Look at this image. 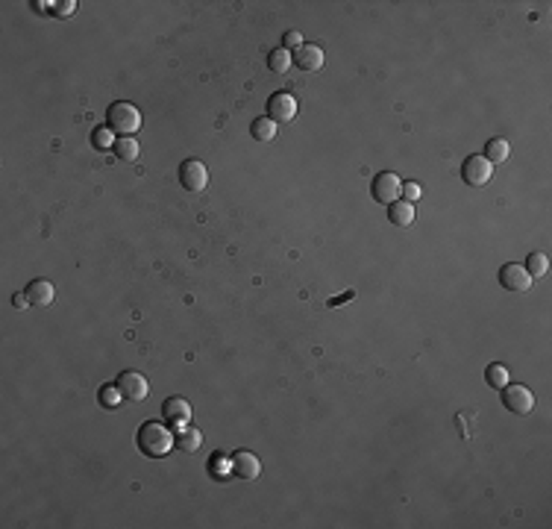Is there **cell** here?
Wrapping results in <instances>:
<instances>
[{
  "label": "cell",
  "instance_id": "cell-1",
  "mask_svg": "<svg viewBox=\"0 0 552 529\" xmlns=\"http://www.w3.org/2000/svg\"><path fill=\"white\" fill-rule=\"evenodd\" d=\"M136 444L139 450L144 453L147 459H162L170 453V447H174V433L159 424V421H147L139 426V435H136Z\"/></svg>",
  "mask_w": 552,
  "mask_h": 529
},
{
  "label": "cell",
  "instance_id": "cell-2",
  "mask_svg": "<svg viewBox=\"0 0 552 529\" xmlns=\"http://www.w3.org/2000/svg\"><path fill=\"white\" fill-rule=\"evenodd\" d=\"M106 121H109V130L112 132H118L121 139L124 135H132V132H139V127H141V112L132 103H127V101H118V103H112L106 109Z\"/></svg>",
  "mask_w": 552,
  "mask_h": 529
},
{
  "label": "cell",
  "instance_id": "cell-3",
  "mask_svg": "<svg viewBox=\"0 0 552 529\" xmlns=\"http://www.w3.org/2000/svg\"><path fill=\"white\" fill-rule=\"evenodd\" d=\"M371 194H373V200H376V203L391 206V203H397V200L402 198V182H400V177H397V174H391V171H382V174H376V177H373Z\"/></svg>",
  "mask_w": 552,
  "mask_h": 529
},
{
  "label": "cell",
  "instance_id": "cell-4",
  "mask_svg": "<svg viewBox=\"0 0 552 529\" xmlns=\"http://www.w3.org/2000/svg\"><path fill=\"white\" fill-rule=\"evenodd\" d=\"M118 391L124 394V400L130 403H141L147 394H150V383H147V376L139 374V371H124L118 379H115Z\"/></svg>",
  "mask_w": 552,
  "mask_h": 529
},
{
  "label": "cell",
  "instance_id": "cell-5",
  "mask_svg": "<svg viewBox=\"0 0 552 529\" xmlns=\"http://www.w3.org/2000/svg\"><path fill=\"white\" fill-rule=\"evenodd\" d=\"M461 177H464V182H470L476 189L488 186L490 177H494V165H490L485 156H468L461 165Z\"/></svg>",
  "mask_w": 552,
  "mask_h": 529
},
{
  "label": "cell",
  "instance_id": "cell-6",
  "mask_svg": "<svg viewBox=\"0 0 552 529\" xmlns=\"http://www.w3.org/2000/svg\"><path fill=\"white\" fill-rule=\"evenodd\" d=\"M502 403L514 415H529L535 409V394L526 385H506L502 388Z\"/></svg>",
  "mask_w": 552,
  "mask_h": 529
},
{
  "label": "cell",
  "instance_id": "cell-7",
  "mask_svg": "<svg viewBox=\"0 0 552 529\" xmlns=\"http://www.w3.org/2000/svg\"><path fill=\"white\" fill-rule=\"evenodd\" d=\"M179 182H182V189H188V191H206V186H208V171H206V165L203 162H197V159H188V162H182L179 165Z\"/></svg>",
  "mask_w": 552,
  "mask_h": 529
},
{
  "label": "cell",
  "instance_id": "cell-8",
  "mask_svg": "<svg viewBox=\"0 0 552 529\" xmlns=\"http://www.w3.org/2000/svg\"><path fill=\"white\" fill-rule=\"evenodd\" d=\"M532 277L529 270H526V265H517V262H508L499 268V286L508 288V291H529L532 288Z\"/></svg>",
  "mask_w": 552,
  "mask_h": 529
},
{
  "label": "cell",
  "instance_id": "cell-9",
  "mask_svg": "<svg viewBox=\"0 0 552 529\" xmlns=\"http://www.w3.org/2000/svg\"><path fill=\"white\" fill-rule=\"evenodd\" d=\"M297 115V97L288 92H276L271 101H267V118H274L276 124H288Z\"/></svg>",
  "mask_w": 552,
  "mask_h": 529
},
{
  "label": "cell",
  "instance_id": "cell-10",
  "mask_svg": "<svg viewBox=\"0 0 552 529\" xmlns=\"http://www.w3.org/2000/svg\"><path fill=\"white\" fill-rule=\"evenodd\" d=\"M232 474H235L238 479H259L262 476V462H259V456L256 453H250V450H238V453H232Z\"/></svg>",
  "mask_w": 552,
  "mask_h": 529
},
{
  "label": "cell",
  "instance_id": "cell-11",
  "mask_svg": "<svg viewBox=\"0 0 552 529\" xmlns=\"http://www.w3.org/2000/svg\"><path fill=\"white\" fill-rule=\"evenodd\" d=\"M162 417H165L168 426L182 429V426L191 421V406H188V400H182V397H168L165 406H162Z\"/></svg>",
  "mask_w": 552,
  "mask_h": 529
},
{
  "label": "cell",
  "instance_id": "cell-12",
  "mask_svg": "<svg viewBox=\"0 0 552 529\" xmlns=\"http://www.w3.org/2000/svg\"><path fill=\"white\" fill-rule=\"evenodd\" d=\"M294 65L300 71H321L323 68V51L317 44H303L300 51H294Z\"/></svg>",
  "mask_w": 552,
  "mask_h": 529
},
{
  "label": "cell",
  "instance_id": "cell-13",
  "mask_svg": "<svg viewBox=\"0 0 552 529\" xmlns=\"http://www.w3.org/2000/svg\"><path fill=\"white\" fill-rule=\"evenodd\" d=\"M24 294L30 297L33 306H51L53 297H56V288L51 279H33L27 288H24Z\"/></svg>",
  "mask_w": 552,
  "mask_h": 529
},
{
  "label": "cell",
  "instance_id": "cell-14",
  "mask_svg": "<svg viewBox=\"0 0 552 529\" xmlns=\"http://www.w3.org/2000/svg\"><path fill=\"white\" fill-rule=\"evenodd\" d=\"M200 444H203L200 429H194L191 424H186L182 429H177V435H174V447H179L182 453H197V450H200Z\"/></svg>",
  "mask_w": 552,
  "mask_h": 529
},
{
  "label": "cell",
  "instance_id": "cell-15",
  "mask_svg": "<svg viewBox=\"0 0 552 529\" xmlns=\"http://www.w3.org/2000/svg\"><path fill=\"white\" fill-rule=\"evenodd\" d=\"M388 218H391V224H397V227H411L414 224V203H406V200L391 203Z\"/></svg>",
  "mask_w": 552,
  "mask_h": 529
},
{
  "label": "cell",
  "instance_id": "cell-16",
  "mask_svg": "<svg viewBox=\"0 0 552 529\" xmlns=\"http://www.w3.org/2000/svg\"><path fill=\"white\" fill-rule=\"evenodd\" d=\"M490 165H497V162H506V159L511 156V144L506 141V139H490L488 144H485V153H482Z\"/></svg>",
  "mask_w": 552,
  "mask_h": 529
},
{
  "label": "cell",
  "instance_id": "cell-17",
  "mask_svg": "<svg viewBox=\"0 0 552 529\" xmlns=\"http://www.w3.org/2000/svg\"><path fill=\"white\" fill-rule=\"evenodd\" d=\"M139 153H141V147H139V141L132 139V135H124V139L115 141V156L121 159V162H136Z\"/></svg>",
  "mask_w": 552,
  "mask_h": 529
},
{
  "label": "cell",
  "instance_id": "cell-18",
  "mask_svg": "<svg viewBox=\"0 0 552 529\" xmlns=\"http://www.w3.org/2000/svg\"><path fill=\"white\" fill-rule=\"evenodd\" d=\"M276 121L274 118H256L253 121V127H250V132H253V139L256 141H274L276 139Z\"/></svg>",
  "mask_w": 552,
  "mask_h": 529
},
{
  "label": "cell",
  "instance_id": "cell-19",
  "mask_svg": "<svg viewBox=\"0 0 552 529\" xmlns=\"http://www.w3.org/2000/svg\"><path fill=\"white\" fill-rule=\"evenodd\" d=\"M291 65H294V53L285 51V47H276V51H271V56H267V68L274 73H288Z\"/></svg>",
  "mask_w": 552,
  "mask_h": 529
},
{
  "label": "cell",
  "instance_id": "cell-20",
  "mask_svg": "<svg viewBox=\"0 0 552 529\" xmlns=\"http://www.w3.org/2000/svg\"><path fill=\"white\" fill-rule=\"evenodd\" d=\"M526 270H529L532 279L546 277V270H549V256H546V253H529V259H526Z\"/></svg>",
  "mask_w": 552,
  "mask_h": 529
},
{
  "label": "cell",
  "instance_id": "cell-21",
  "mask_svg": "<svg viewBox=\"0 0 552 529\" xmlns=\"http://www.w3.org/2000/svg\"><path fill=\"white\" fill-rule=\"evenodd\" d=\"M97 400H100L103 409H118V406L124 403V394L118 391V385L109 383V385H103L100 391H97Z\"/></svg>",
  "mask_w": 552,
  "mask_h": 529
},
{
  "label": "cell",
  "instance_id": "cell-22",
  "mask_svg": "<svg viewBox=\"0 0 552 529\" xmlns=\"http://www.w3.org/2000/svg\"><path fill=\"white\" fill-rule=\"evenodd\" d=\"M115 132L109 130V127H97L94 132H91V144L97 147V150H115Z\"/></svg>",
  "mask_w": 552,
  "mask_h": 529
},
{
  "label": "cell",
  "instance_id": "cell-23",
  "mask_svg": "<svg viewBox=\"0 0 552 529\" xmlns=\"http://www.w3.org/2000/svg\"><path fill=\"white\" fill-rule=\"evenodd\" d=\"M485 379H488L490 388H499V391H502V388L508 385V371H506V365H488Z\"/></svg>",
  "mask_w": 552,
  "mask_h": 529
},
{
  "label": "cell",
  "instance_id": "cell-24",
  "mask_svg": "<svg viewBox=\"0 0 552 529\" xmlns=\"http://www.w3.org/2000/svg\"><path fill=\"white\" fill-rule=\"evenodd\" d=\"M423 198V189L417 186V182H402V198L400 200H406V203H417Z\"/></svg>",
  "mask_w": 552,
  "mask_h": 529
},
{
  "label": "cell",
  "instance_id": "cell-25",
  "mask_svg": "<svg viewBox=\"0 0 552 529\" xmlns=\"http://www.w3.org/2000/svg\"><path fill=\"white\" fill-rule=\"evenodd\" d=\"M282 42H285V51H291V47H294V51H300V47H303V35H300V30H288Z\"/></svg>",
  "mask_w": 552,
  "mask_h": 529
},
{
  "label": "cell",
  "instance_id": "cell-26",
  "mask_svg": "<svg viewBox=\"0 0 552 529\" xmlns=\"http://www.w3.org/2000/svg\"><path fill=\"white\" fill-rule=\"evenodd\" d=\"M73 9H77V0H65V3H59V9H53V15L56 18H65V15H71Z\"/></svg>",
  "mask_w": 552,
  "mask_h": 529
},
{
  "label": "cell",
  "instance_id": "cell-27",
  "mask_svg": "<svg viewBox=\"0 0 552 529\" xmlns=\"http://www.w3.org/2000/svg\"><path fill=\"white\" fill-rule=\"evenodd\" d=\"M12 303H15V309H27V306H33L27 294H15V297H12Z\"/></svg>",
  "mask_w": 552,
  "mask_h": 529
},
{
  "label": "cell",
  "instance_id": "cell-28",
  "mask_svg": "<svg viewBox=\"0 0 552 529\" xmlns=\"http://www.w3.org/2000/svg\"><path fill=\"white\" fill-rule=\"evenodd\" d=\"M353 297H355V291H347V294H341V297L329 300V306H338V303H344V300H353Z\"/></svg>",
  "mask_w": 552,
  "mask_h": 529
}]
</instances>
